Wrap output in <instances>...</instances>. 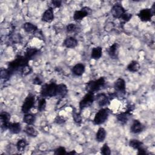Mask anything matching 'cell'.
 Segmentation results:
<instances>
[{"mask_svg": "<svg viewBox=\"0 0 155 155\" xmlns=\"http://www.w3.org/2000/svg\"><path fill=\"white\" fill-rule=\"evenodd\" d=\"M92 13V10L88 7H84L81 10H76L73 15V19L75 21H81L85 17L90 15Z\"/></svg>", "mask_w": 155, "mask_h": 155, "instance_id": "cell-7", "label": "cell"}, {"mask_svg": "<svg viewBox=\"0 0 155 155\" xmlns=\"http://www.w3.org/2000/svg\"><path fill=\"white\" fill-rule=\"evenodd\" d=\"M67 153L66 152V150L64 147H59L58 148H57L54 151V154H56V155H59V154H67Z\"/></svg>", "mask_w": 155, "mask_h": 155, "instance_id": "cell-35", "label": "cell"}, {"mask_svg": "<svg viewBox=\"0 0 155 155\" xmlns=\"http://www.w3.org/2000/svg\"><path fill=\"white\" fill-rule=\"evenodd\" d=\"M61 1L58 0H54L51 1V4L53 7H60L61 5Z\"/></svg>", "mask_w": 155, "mask_h": 155, "instance_id": "cell-39", "label": "cell"}, {"mask_svg": "<svg viewBox=\"0 0 155 155\" xmlns=\"http://www.w3.org/2000/svg\"><path fill=\"white\" fill-rule=\"evenodd\" d=\"M137 151H138V153H137L138 154H147V150L143 147V146L140 147V148H139L137 150Z\"/></svg>", "mask_w": 155, "mask_h": 155, "instance_id": "cell-40", "label": "cell"}, {"mask_svg": "<svg viewBox=\"0 0 155 155\" xmlns=\"http://www.w3.org/2000/svg\"><path fill=\"white\" fill-rule=\"evenodd\" d=\"M25 133L30 137H36L38 135V131L36 130L34 127H31V125H27L24 130Z\"/></svg>", "mask_w": 155, "mask_h": 155, "instance_id": "cell-27", "label": "cell"}, {"mask_svg": "<svg viewBox=\"0 0 155 155\" xmlns=\"http://www.w3.org/2000/svg\"><path fill=\"white\" fill-rule=\"evenodd\" d=\"M57 84L54 82H50L49 84H44L40 91V93L42 97H55L56 96L57 91Z\"/></svg>", "mask_w": 155, "mask_h": 155, "instance_id": "cell-3", "label": "cell"}, {"mask_svg": "<svg viewBox=\"0 0 155 155\" xmlns=\"http://www.w3.org/2000/svg\"><path fill=\"white\" fill-rule=\"evenodd\" d=\"M32 71V68L28 64L25 66H24L23 68H22L20 71L19 73H21V74L23 76H27L28 74H29L30 73H31Z\"/></svg>", "mask_w": 155, "mask_h": 155, "instance_id": "cell-32", "label": "cell"}, {"mask_svg": "<svg viewBox=\"0 0 155 155\" xmlns=\"http://www.w3.org/2000/svg\"><path fill=\"white\" fill-rule=\"evenodd\" d=\"M105 84V80L104 77H101L100 78L94 80L90 81L86 84L85 89L88 92L94 93L99 91L102 87H104Z\"/></svg>", "mask_w": 155, "mask_h": 155, "instance_id": "cell-2", "label": "cell"}, {"mask_svg": "<svg viewBox=\"0 0 155 155\" xmlns=\"http://www.w3.org/2000/svg\"><path fill=\"white\" fill-rule=\"evenodd\" d=\"M76 153L74 151H71V152H69V153H67V154H76Z\"/></svg>", "mask_w": 155, "mask_h": 155, "instance_id": "cell-42", "label": "cell"}, {"mask_svg": "<svg viewBox=\"0 0 155 155\" xmlns=\"http://www.w3.org/2000/svg\"><path fill=\"white\" fill-rule=\"evenodd\" d=\"M129 145L134 149L138 150L140 147L143 146V143L137 139H131L129 142Z\"/></svg>", "mask_w": 155, "mask_h": 155, "instance_id": "cell-29", "label": "cell"}, {"mask_svg": "<svg viewBox=\"0 0 155 155\" xmlns=\"http://www.w3.org/2000/svg\"><path fill=\"white\" fill-rule=\"evenodd\" d=\"M131 18H132V14L126 12L125 13H124V15L122 16V17L120 19L124 22H128L131 19Z\"/></svg>", "mask_w": 155, "mask_h": 155, "instance_id": "cell-36", "label": "cell"}, {"mask_svg": "<svg viewBox=\"0 0 155 155\" xmlns=\"http://www.w3.org/2000/svg\"><path fill=\"white\" fill-rule=\"evenodd\" d=\"M114 87L119 93H125L126 91V84L124 79L122 78H118L114 84Z\"/></svg>", "mask_w": 155, "mask_h": 155, "instance_id": "cell-13", "label": "cell"}, {"mask_svg": "<svg viewBox=\"0 0 155 155\" xmlns=\"http://www.w3.org/2000/svg\"><path fill=\"white\" fill-rule=\"evenodd\" d=\"M102 54V48L101 47H96L93 48L91 53V58L93 59H99Z\"/></svg>", "mask_w": 155, "mask_h": 155, "instance_id": "cell-22", "label": "cell"}, {"mask_svg": "<svg viewBox=\"0 0 155 155\" xmlns=\"http://www.w3.org/2000/svg\"><path fill=\"white\" fill-rule=\"evenodd\" d=\"M110 114V110L108 108H102L99 110L94 116L93 123L95 125L104 124L108 119Z\"/></svg>", "mask_w": 155, "mask_h": 155, "instance_id": "cell-4", "label": "cell"}, {"mask_svg": "<svg viewBox=\"0 0 155 155\" xmlns=\"http://www.w3.org/2000/svg\"><path fill=\"white\" fill-rule=\"evenodd\" d=\"M154 15V14L153 13L151 8H144L140 10L137 15L142 21L147 22L151 19L152 16Z\"/></svg>", "mask_w": 155, "mask_h": 155, "instance_id": "cell-10", "label": "cell"}, {"mask_svg": "<svg viewBox=\"0 0 155 155\" xmlns=\"http://www.w3.org/2000/svg\"><path fill=\"white\" fill-rule=\"evenodd\" d=\"M105 137H106L105 130L102 127L99 128V129L96 133V140L99 142H102L105 140Z\"/></svg>", "mask_w": 155, "mask_h": 155, "instance_id": "cell-23", "label": "cell"}, {"mask_svg": "<svg viewBox=\"0 0 155 155\" xmlns=\"http://www.w3.org/2000/svg\"><path fill=\"white\" fill-rule=\"evenodd\" d=\"M140 65L139 63L136 61H132L127 66V70L130 72H137L139 70Z\"/></svg>", "mask_w": 155, "mask_h": 155, "instance_id": "cell-24", "label": "cell"}, {"mask_svg": "<svg viewBox=\"0 0 155 155\" xmlns=\"http://www.w3.org/2000/svg\"><path fill=\"white\" fill-rule=\"evenodd\" d=\"M54 19V13L52 7L47 8L43 13L42 20L45 22H51Z\"/></svg>", "mask_w": 155, "mask_h": 155, "instance_id": "cell-14", "label": "cell"}, {"mask_svg": "<svg viewBox=\"0 0 155 155\" xmlns=\"http://www.w3.org/2000/svg\"><path fill=\"white\" fill-rule=\"evenodd\" d=\"M111 12L113 18L116 19H120L124 15V13L126 12V11L120 4L116 3L112 7Z\"/></svg>", "mask_w": 155, "mask_h": 155, "instance_id": "cell-9", "label": "cell"}, {"mask_svg": "<svg viewBox=\"0 0 155 155\" xmlns=\"http://www.w3.org/2000/svg\"><path fill=\"white\" fill-rule=\"evenodd\" d=\"M85 70V65L81 63H79L76 64L73 68H72V73L78 76H82Z\"/></svg>", "mask_w": 155, "mask_h": 155, "instance_id": "cell-16", "label": "cell"}, {"mask_svg": "<svg viewBox=\"0 0 155 155\" xmlns=\"http://www.w3.org/2000/svg\"><path fill=\"white\" fill-rule=\"evenodd\" d=\"M94 100L99 107L106 106L109 103V97L105 93H98L94 96Z\"/></svg>", "mask_w": 155, "mask_h": 155, "instance_id": "cell-11", "label": "cell"}, {"mask_svg": "<svg viewBox=\"0 0 155 155\" xmlns=\"http://www.w3.org/2000/svg\"><path fill=\"white\" fill-rule=\"evenodd\" d=\"M68 93V88L64 84H60L57 85L56 96L59 97H64Z\"/></svg>", "mask_w": 155, "mask_h": 155, "instance_id": "cell-17", "label": "cell"}, {"mask_svg": "<svg viewBox=\"0 0 155 155\" xmlns=\"http://www.w3.org/2000/svg\"><path fill=\"white\" fill-rule=\"evenodd\" d=\"M131 111L128 110L127 111H125L124 113H120L117 116V120L121 124H125L127 121L128 120L130 117L131 116Z\"/></svg>", "mask_w": 155, "mask_h": 155, "instance_id": "cell-18", "label": "cell"}, {"mask_svg": "<svg viewBox=\"0 0 155 155\" xmlns=\"http://www.w3.org/2000/svg\"><path fill=\"white\" fill-rule=\"evenodd\" d=\"M42 80L41 79V78L39 77H36L33 81V83L35 84H37V85H41L42 84Z\"/></svg>", "mask_w": 155, "mask_h": 155, "instance_id": "cell-41", "label": "cell"}, {"mask_svg": "<svg viewBox=\"0 0 155 155\" xmlns=\"http://www.w3.org/2000/svg\"><path fill=\"white\" fill-rule=\"evenodd\" d=\"M35 102V96L29 93L27 97H25L23 104L21 107V111L24 114L28 113V111L31 110V108L34 106Z\"/></svg>", "mask_w": 155, "mask_h": 155, "instance_id": "cell-5", "label": "cell"}, {"mask_svg": "<svg viewBox=\"0 0 155 155\" xmlns=\"http://www.w3.org/2000/svg\"><path fill=\"white\" fill-rule=\"evenodd\" d=\"M21 125L19 122H13L10 123L8 127V130L12 134H18L21 131Z\"/></svg>", "mask_w": 155, "mask_h": 155, "instance_id": "cell-21", "label": "cell"}, {"mask_svg": "<svg viewBox=\"0 0 155 155\" xmlns=\"http://www.w3.org/2000/svg\"><path fill=\"white\" fill-rule=\"evenodd\" d=\"M35 120H36L35 116L32 114H30L27 113L24 114V115L23 122L28 125H31L32 124H33Z\"/></svg>", "mask_w": 155, "mask_h": 155, "instance_id": "cell-26", "label": "cell"}, {"mask_svg": "<svg viewBox=\"0 0 155 155\" xmlns=\"http://www.w3.org/2000/svg\"><path fill=\"white\" fill-rule=\"evenodd\" d=\"M101 153L104 155H110L111 154V150L107 143L104 144L102 147L101 148Z\"/></svg>", "mask_w": 155, "mask_h": 155, "instance_id": "cell-33", "label": "cell"}, {"mask_svg": "<svg viewBox=\"0 0 155 155\" xmlns=\"http://www.w3.org/2000/svg\"><path fill=\"white\" fill-rule=\"evenodd\" d=\"M39 52V50L38 48H34V47H30L27 49L24 56L28 59V61H30L33 59L34 57L36 55H37Z\"/></svg>", "mask_w": 155, "mask_h": 155, "instance_id": "cell-20", "label": "cell"}, {"mask_svg": "<svg viewBox=\"0 0 155 155\" xmlns=\"http://www.w3.org/2000/svg\"><path fill=\"white\" fill-rule=\"evenodd\" d=\"M23 28H24V30L27 33H34L38 30L37 27L30 22L24 23L23 25Z\"/></svg>", "mask_w": 155, "mask_h": 155, "instance_id": "cell-25", "label": "cell"}, {"mask_svg": "<svg viewBox=\"0 0 155 155\" xmlns=\"http://www.w3.org/2000/svg\"><path fill=\"white\" fill-rule=\"evenodd\" d=\"M73 119H74V121L76 123H80L82 120L81 116L80 114L78 113H76V112L74 111L73 113Z\"/></svg>", "mask_w": 155, "mask_h": 155, "instance_id": "cell-37", "label": "cell"}, {"mask_svg": "<svg viewBox=\"0 0 155 155\" xmlns=\"http://www.w3.org/2000/svg\"><path fill=\"white\" fill-rule=\"evenodd\" d=\"M65 120L64 119V117H62L60 116H57L54 119V122L58 124H61L65 122Z\"/></svg>", "mask_w": 155, "mask_h": 155, "instance_id": "cell-38", "label": "cell"}, {"mask_svg": "<svg viewBox=\"0 0 155 155\" xmlns=\"http://www.w3.org/2000/svg\"><path fill=\"white\" fill-rule=\"evenodd\" d=\"M77 29H78L77 26L74 24H73V23L68 24L67 25V27H66V30L68 33L74 32L75 31L77 30Z\"/></svg>", "mask_w": 155, "mask_h": 155, "instance_id": "cell-34", "label": "cell"}, {"mask_svg": "<svg viewBox=\"0 0 155 155\" xmlns=\"http://www.w3.org/2000/svg\"><path fill=\"white\" fill-rule=\"evenodd\" d=\"M28 61L25 56H18L14 60L9 62L8 69L12 74L16 71H19L22 68L28 64Z\"/></svg>", "mask_w": 155, "mask_h": 155, "instance_id": "cell-1", "label": "cell"}, {"mask_svg": "<svg viewBox=\"0 0 155 155\" xmlns=\"http://www.w3.org/2000/svg\"><path fill=\"white\" fill-rule=\"evenodd\" d=\"M46 100L45 99V97H41L38 102V109L40 112H42L43 111L45 110V108H46Z\"/></svg>", "mask_w": 155, "mask_h": 155, "instance_id": "cell-31", "label": "cell"}, {"mask_svg": "<svg viewBox=\"0 0 155 155\" xmlns=\"http://www.w3.org/2000/svg\"><path fill=\"white\" fill-rule=\"evenodd\" d=\"M119 44L115 42L107 49V51L111 58L117 59L119 55Z\"/></svg>", "mask_w": 155, "mask_h": 155, "instance_id": "cell-12", "label": "cell"}, {"mask_svg": "<svg viewBox=\"0 0 155 155\" xmlns=\"http://www.w3.org/2000/svg\"><path fill=\"white\" fill-rule=\"evenodd\" d=\"M12 74V73L8 68L7 69H1V72H0V78L1 79L4 80L5 81H7L10 78Z\"/></svg>", "mask_w": 155, "mask_h": 155, "instance_id": "cell-28", "label": "cell"}, {"mask_svg": "<svg viewBox=\"0 0 155 155\" xmlns=\"http://www.w3.org/2000/svg\"><path fill=\"white\" fill-rule=\"evenodd\" d=\"M27 143L25 139H19L16 143V148L18 151L22 152L25 149Z\"/></svg>", "mask_w": 155, "mask_h": 155, "instance_id": "cell-30", "label": "cell"}, {"mask_svg": "<svg viewBox=\"0 0 155 155\" xmlns=\"http://www.w3.org/2000/svg\"><path fill=\"white\" fill-rule=\"evenodd\" d=\"M144 128L143 125L138 120H134L131 127H130V131L133 133H139L143 131Z\"/></svg>", "mask_w": 155, "mask_h": 155, "instance_id": "cell-15", "label": "cell"}, {"mask_svg": "<svg viewBox=\"0 0 155 155\" xmlns=\"http://www.w3.org/2000/svg\"><path fill=\"white\" fill-rule=\"evenodd\" d=\"M94 101V95L92 92H88L79 102V107L80 110L90 107Z\"/></svg>", "mask_w": 155, "mask_h": 155, "instance_id": "cell-6", "label": "cell"}, {"mask_svg": "<svg viewBox=\"0 0 155 155\" xmlns=\"http://www.w3.org/2000/svg\"><path fill=\"white\" fill-rule=\"evenodd\" d=\"M78 41L73 37H68L64 41V45L67 48H73L78 45Z\"/></svg>", "mask_w": 155, "mask_h": 155, "instance_id": "cell-19", "label": "cell"}, {"mask_svg": "<svg viewBox=\"0 0 155 155\" xmlns=\"http://www.w3.org/2000/svg\"><path fill=\"white\" fill-rule=\"evenodd\" d=\"M11 115L7 111H2L0 114V120H1V127L2 130H6L8 128L10 124V120Z\"/></svg>", "mask_w": 155, "mask_h": 155, "instance_id": "cell-8", "label": "cell"}]
</instances>
